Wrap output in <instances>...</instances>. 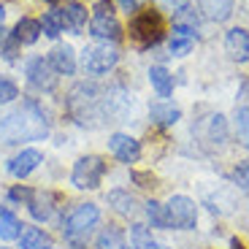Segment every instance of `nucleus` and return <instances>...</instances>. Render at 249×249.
Here are the masks:
<instances>
[{"mask_svg": "<svg viewBox=\"0 0 249 249\" xmlns=\"http://www.w3.org/2000/svg\"><path fill=\"white\" fill-rule=\"evenodd\" d=\"M49 133V119L36 100H25L22 106L0 117V141L3 143H22V141H41Z\"/></svg>", "mask_w": 249, "mask_h": 249, "instance_id": "1", "label": "nucleus"}, {"mask_svg": "<svg viewBox=\"0 0 249 249\" xmlns=\"http://www.w3.org/2000/svg\"><path fill=\"white\" fill-rule=\"evenodd\" d=\"M130 38L138 46H157L165 38V19L155 8H143L130 19Z\"/></svg>", "mask_w": 249, "mask_h": 249, "instance_id": "2", "label": "nucleus"}, {"mask_svg": "<svg viewBox=\"0 0 249 249\" xmlns=\"http://www.w3.org/2000/svg\"><path fill=\"white\" fill-rule=\"evenodd\" d=\"M98 219H100V209H98V206H95V203H81V206H76L73 212L68 214L62 233H65L68 241H84V238L92 233V228L98 225Z\"/></svg>", "mask_w": 249, "mask_h": 249, "instance_id": "3", "label": "nucleus"}, {"mask_svg": "<svg viewBox=\"0 0 249 249\" xmlns=\"http://www.w3.org/2000/svg\"><path fill=\"white\" fill-rule=\"evenodd\" d=\"M165 222L168 228H176V231H193L195 222H198V206H195L193 198L187 195H171L165 203Z\"/></svg>", "mask_w": 249, "mask_h": 249, "instance_id": "4", "label": "nucleus"}, {"mask_svg": "<svg viewBox=\"0 0 249 249\" xmlns=\"http://www.w3.org/2000/svg\"><path fill=\"white\" fill-rule=\"evenodd\" d=\"M103 174H106V160L98 155H87L79 157L71 171V181L79 190H98L100 181H103Z\"/></svg>", "mask_w": 249, "mask_h": 249, "instance_id": "5", "label": "nucleus"}, {"mask_svg": "<svg viewBox=\"0 0 249 249\" xmlns=\"http://www.w3.org/2000/svg\"><path fill=\"white\" fill-rule=\"evenodd\" d=\"M95 106H98V87L95 84H79L68 98V114L84 127L95 117Z\"/></svg>", "mask_w": 249, "mask_h": 249, "instance_id": "6", "label": "nucleus"}, {"mask_svg": "<svg viewBox=\"0 0 249 249\" xmlns=\"http://www.w3.org/2000/svg\"><path fill=\"white\" fill-rule=\"evenodd\" d=\"M81 62H84V71H89L92 76H103L119 62V52L108 44H95L84 49Z\"/></svg>", "mask_w": 249, "mask_h": 249, "instance_id": "7", "label": "nucleus"}, {"mask_svg": "<svg viewBox=\"0 0 249 249\" xmlns=\"http://www.w3.org/2000/svg\"><path fill=\"white\" fill-rule=\"evenodd\" d=\"M89 30H92L95 38H103V41H119L122 38V25L119 19L111 14V8L106 6H98L89 19Z\"/></svg>", "mask_w": 249, "mask_h": 249, "instance_id": "8", "label": "nucleus"}, {"mask_svg": "<svg viewBox=\"0 0 249 249\" xmlns=\"http://www.w3.org/2000/svg\"><path fill=\"white\" fill-rule=\"evenodd\" d=\"M25 71H27V81L41 92H49V89L57 87V73L49 65V60H44V57H33Z\"/></svg>", "mask_w": 249, "mask_h": 249, "instance_id": "9", "label": "nucleus"}, {"mask_svg": "<svg viewBox=\"0 0 249 249\" xmlns=\"http://www.w3.org/2000/svg\"><path fill=\"white\" fill-rule=\"evenodd\" d=\"M108 149H111V155L117 157L119 162H138V157H141V143L136 141L133 136H127V133H114L111 138H108Z\"/></svg>", "mask_w": 249, "mask_h": 249, "instance_id": "10", "label": "nucleus"}, {"mask_svg": "<svg viewBox=\"0 0 249 249\" xmlns=\"http://www.w3.org/2000/svg\"><path fill=\"white\" fill-rule=\"evenodd\" d=\"M41 162H44V155L38 149H22L19 155H14L11 160H8V174H11L14 179H27Z\"/></svg>", "mask_w": 249, "mask_h": 249, "instance_id": "11", "label": "nucleus"}, {"mask_svg": "<svg viewBox=\"0 0 249 249\" xmlns=\"http://www.w3.org/2000/svg\"><path fill=\"white\" fill-rule=\"evenodd\" d=\"M225 52L231 54L233 62H247L249 60V33L244 27H233L225 36Z\"/></svg>", "mask_w": 249, "mask_h": 249, "instance_id": "12", "label": "nucleus"}, {"mask_svg": "<svg viewBox=\"0 0 249 249\" xmlns=\"http://www.w3.org/2000/svg\"><path fill=\"white\" fill-rule=\"evenodd\" d=\"M49 65L54 68V73H62V76H73L76 73V52L71 49L68 44H57L54 49L49 52Z\"/></svg>", "mask_w": 249, "mask_h": 249, "instance_id": "13", "label": "nucleus"}, {"mask_svg": "<svg viewBox=\"0 0 249 249\" xmlns=\"http://www.w3.org/2000/svg\"><path fill=\"white\" fill-rule=\"evenodd\" d=\"M195 46V30L193 27H181L174 25V33H171V41H168V49L174 57H187Z\"/></svg>", "mask_w": 249, "mask_h": 249, "instance_id": "14", "label": "nucleus"}, {"mask_svg": "<svg viewBox=\"0 0 249 249\" xmlns=\"http://www.w3.org/2000/svg\"><path fill=\"white\" fill-rule=\"evenodd\" d=\"M62 14V22H65V30H84V25H87V6H81V3H65V6L60 8Z\"/></svg>", "mask_w": 249, "mask_h": 249, "instance_id": "15", "label": "nucleus"}, {"mask_svg": "<svg viewBox=\"0 0 249 249\" xmlns=\"http://www.w3.org/2000/svg\"><path fill=\"white\" fill-rule=\"evenodd\" d=\"M41 33H44L41 30V19H33V17H22L17 22V27H14V38L25 46L36 44L38 38H41Z\"/></svg>", "mask_w": 249, "mask_h": 249, "instance_id": "16", "label": "nucleus"}, {"mask_svg": "<svg viewBox=\"0 0 249 249\" xmlns=\"http://www.w3.org/2000/svg\"><path fill=\"white\" fill-rule=\"evenodd\" d=\"M149 117H152V122L162 124V127H171V124H176L181 119V108L174 106V103H152Z\"/></svg>", "mask_w": 249, "mask_h": 249, "instance_id": "17", "label": "nucleus"}, {"mask_svg": "<svg viewBox=\"0 0 249 249\" xmlns=\"http://www.w3.org/2000/svg\"><path fill=\"white\" fill-rule=\"evenodd\" d=\"M108 203L114 206V212L124 214V217H136L138 214V198L124 190H111L108 193Z\"/></svg>", "mask_w": 249, "mask_h": 249, "instance_id": "18", "label": "nucleus"}, {"mask_svg": "<svg viewBox=\"0 0 249 249\" xmlns=\"http://www.w3.org/2000/svg\"><path fill=\"white\" fill-rule=\"evenodd\" d=\"M149 81L160 98H168L174 92V76H171L168 68H162V65H152L149 68Z\"/></svg>", "mask_w": 249, "mask_h": 249, "instance_id": "19", "label": "nucleus"}, {"mask_svg": "<svg viewBox=\"0 0 249 249\" xmlns=\"http://www.w3.org/2000/svg\"><path fill=\"white\" fill-rule=\"evenodd\" d=\"M200 11L212 22H225L233 14V0H200Z\"/></svg>", "mask_w": 249, "mask_h": 249, "instance_id": "20", "label": "nucleus"}, {"mask_svg": "<svg viewBox=\"0 0 249 249\" xmlns=\"http://www.w3.org/2000/svg\"><path fill=\"white\" fill-rule=\"evenodd\" d=\"M22 236V222L17 219V214L8 212L0 206V238L3 241H14V238Z\"/></svg>", "mask_w": 249, "mask_h": 249, "instance_id": "21", "label": "nucleus"}, {"mask_svg": "<svg viewBox=\"0 0 249 249\" xmlns=\"http://www.w3.org/2000/svg\"><path fill=\"white\" fill-rule=\"evenodd\" d=\"M52 195L49 193H33V198H30V214L38 219V222H46V219L52 217Z\"/></svg>", "mask_w": 249, "mask_h": 249, "instance_id": "22", "label": "nucleus"}, {"mask_svg": "<svg viewBox=\"0 0 249 249\" xmlns=\"http://www.w3.org/2000/svg\"><path fill=\"white\" fill-rule=\"evenodd\" d=\"M41 30H44V36H49V38H57L60 33H65V22H62L60 8H52V11L44 14V19H41Z\"/></svg>", "mask_w": 249, "mask_h": 249, "instance_id": "23", "label": "nucleus"}, {"mask_svg": "<svg viewBox=\"0 0 249 249\" xmlns=\"http://www.w3.org/2000/svg\"><path fill=\"white\" fill-rule=\"evenodd\" d=\"M46 247V233L41 228H25L19 236V249H44Z\"/></svg>", "mask_w": 249, "mask_h": 249, "instance_id": "24", "label": "nucleus"}, {"mask_svg": "<svg viewBox=\"0 0 249 249\" xmlns=\"http://www.w3.org/2000/svg\"><path fill=\"white\" fill-rule=\"evenodd\" d=\"M233 130H236V138L249 149V106L236 108V117H233Z\"/></svg>", "mask_w": 249, "mask_h": 249, "instance_id": "25", "label": "nucleus"}, {"mask_svg": "<svg viewBox=\"0 0 249 249\" xmlns=\"http://www.w3.org/2000/svg\"><path fill=\"white\" fill-rule=\"evenodd\" d=\"M122 241H124V233L119 228L108 225L106 231L98 236V249H122Z\"/></svg>", "mask_w": 249, "mask_h": 249, "instance_id": "26", "label": "nucleus"}, {"mask_svg": "<svg viewBox=\"0 0 249 249\" xmlns=\"http://www.w3.org/2000/svg\"><path fill=\"white\" fill-rule=\"evenodd\" d=\"M130 236H133V249H165V247H160L149 233H146L143 225H133Z\"/></svg>", "mask_w": 249, "mask_h": 249, "instance_id": "27", "label": "nucleus"}, {"mask_svg": "<svg viewBox=\"0 0 249 249\" xmlns=\"http://www.w3.org/2000/svg\"><path fill=\"white\" fill-rule=\"evenodd\" d=\"M225 138H228V124H225V117H222V114L209 117V141L222 143Z\"/></svg>", "mask_w": 249, "mask_h": 249, "instance_id": "28", "label": "nucleus"}, {"mask_svg": "<svg viewBox=\"0 0 249 249\" xmlns=\"http://www.w3.org/2000/svg\"><path fill=\"white\" fill-rule=\"evenodd\" d=\"M146 217H149L152 228H168V222H165V209H162V203H157V200H149V203H146Z\"/></svg>", "mask_w": 249, "mask_h": 249, "instance_id": "29", "label": "nucleus"}, {"mask_svg": "<svg viewBox=\"0 0 249 249\" xmlns=\"http://www.w3.org/2000/svg\"><path fill=\"white\" fill-rule=\"evenodd\" d=\"M17 98H19V87L11 79L0 76V103H11V100H17Z\"/></svg>", "mask_w": 249, "mask_h": 249, "instance_id": "30", "label": "nucleus"}, {"mask_svg": "<svg viewBox=\"0 0 249 249\" xmlns=\"http://www.w3.org/2000/svg\"><path fill=\"white\" fill-rule=\"evenodd\" d=\"M19 46H22V44L14 38V33H11V36H3V38H0V54L6 57V60H14V57H17Z\"/></svg>", "mask_w": 249, "mask_h": 249, "instance_id": "31", "label": "nucleus"}, {"mask_svg": "<svg viewBox=\"0 0 249 249\" xmlns=\"http://www.w3.org/2000/svg\"><path fill=\"white\" fill-rule=\"evenodd\" d=\"M233 181H236L241 190H249V160L241 162L236 171H233Z\"/></svg>", "mask_w": 249, "mask_h": 249, "instance_id": "32", "label": "nucleus"}, {"mask_svg": "<svg viewBox=\"0 0 249 249\" xmlns=\"http://www.w3.org/2000/svg\"><path fill=\"white\" fill-rule=\"evenodd\" d=\"M8 198H11V200H25V203H30L33 190H27V187H11V190H8Z\"/></svg>", "mask_w": 249, "mask_h": 249, "instance_id": "33", "label": "nucleus"}, {"mask_svg": "<svg viewBox=\"0 0 249 249\" xmlns=\"http://www.w3.org/2000/svg\"><path fill=\"white\" fill-rule=\"evenodd\" d=\"M133 181H136L138 187H155V176L152 174H143V171H133Z\"/></svg>", "mask_w": 249, "mask_h": 249, "instance_id": "34", "label": "nucleus"}, {"mask_svg": "<svg viewBox=\"0 0 249 249\" xmlns=\"http://www.w3.org/2000/svg\"><path fill=\"white\" fill-rule=\"evenodd\" d=\"M138 3H141V0H119V6H122V8H124V11H127V14H130V11H133V8H136V6H138Z\"/></svg>", "mask_w": 249, "mask_h": 249, "instance_id": "35", "label": "nucleus"}, {"mask_svg": "<svg viewBox=\"0 0 249 249\" xmlns=\"http://www.w3.org/2000/svg\"><path fill=\"white\" fill-rule=\"evenodd\" d=\"M231 249H247V247H244V241H238V238H231Z\"/></svg>", "mask_w": 249, "mask_h": 249, "instance_id": "36", "label": "nucleus"}, {"mask_svg": "<svg viewBox=\"0 0 249 249\" xmlns=\"http://www.w3.org/2000/svg\"><path fill=\"white\" fill-rule=\"evenodd\" d=\"M3 22H6V8H3V3H0V30H3Z\"/></svg>", "mask_w": 249, "mask_h": 249, "instance_id": "37", "label": "nucleus"}, {"mask_svg": "<svg viewBox=\"0 0 249 249\" xmlns=\"http://www.w3.org/2000/svg\"><path fill=\"white\" fill-rule=\"evenodd\" d=\"M49 3H60V0H49Z\"/></svg>", "mask_w": 249, "mask_h": 249, "instance_id": "38", "label": "nucleus"}]
</instances>
